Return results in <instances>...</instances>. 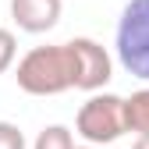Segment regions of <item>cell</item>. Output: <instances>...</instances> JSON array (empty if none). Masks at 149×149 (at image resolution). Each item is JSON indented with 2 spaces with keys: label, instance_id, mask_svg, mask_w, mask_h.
I'll list each match as a JSON object with an SVG mask.
<instances>
[{
  "label": "cell",
  "instance_id": "6",
  "mask_svg": "<svg viewBox=\"0 0 149 149\" xmlns=\"http://www.w3.org/2000/svg\"><path fill=\"white\" fill-rule=\"evenodd\" d=\"M124 128L135 135H149V85L124 100Z\"/></svg>",
  "mask_w": 149,
  "mask_h": 149
},
{
  "label": "cell",
  "instance_id": "5",
  "mask_svg": "<svg viewBox=\"0 0 149 149\" xmlns=\"http://www.w3.org/2000/svg\"><path fill=\"white\" fill-rule=\"evenodd\" d=\"M61 11H64L61 0H11L14 25L22 29V32H32V36L50 32L53 25L61 22Z\"/></svg>",
  "mask_w": 149,
  "mask_h": 149
},
{
  "label": "cell",
  "instance_id": "3",
  "mask_svg": "<svg viewBox=\"0 0 149 149\" xmlns=\"http://www.w3.org/2000/svg\"><path fill=\"white\" fill-rule=\"evenodd\" d=\"M74 132H78L92 149L117 142L128 132L124 128V96H117V92H92V96L78 107Z\"/></svg>",
  "mask_w": 149,
  "mask_h": 149
},
{
  "label": "cell",
  "instance_id": "11",
  "mask_svg": "<svg viewBox=\"0 0 149 149\" xmlns=\"http://www.w3.org/2000/svg\"><path fill=\"white\" fill-rule=\"evenodd\" d=\"M74 149H78V146H74ZM82 149H92V146H82Z\"/></svg>",
  "mask_w": 149,
  "mask_h": 149
},
{
  "label": "cell",
  "instance_id": "9",
  "mask_svg": "<svg viewBox=\"0 0 149 149\" xmlns=\"http://www.w3.org/2000/svg\"><path fill=\"white\" fill-rule=\"evenodd\" d=\"M0 149H25V135L18 124L0 121Z\"/></svg>",
  "mask_w": 149,
  "mask_h": 149
},
{
  "label": "cell",
  "instance_id": "7",
  "mask_svg": "<svg viewBox=\"0 0 149 149\" xmlns=\"http://www.w3.org/2000/svg\"><path fill=\"white\" fill-rule=\"evenodd\" d=\"M32 149H74V135L64 124H50V128H43V132L36 135Z\"/></svg>",
  "mask_w": 149,
  "mask_h": 149
},
{
  "label": "cell",
  "instance_id": "4",
  "mask_svg": "<svg viewBox=\"0 0 149 149\" xmlns=\"http://www.w3.org/2000/svg\"><path fill=\"white\" fill-rule=\"evenodd\" d=\"M68 46L74 57V89L89 92V96L103 92V85L114 78V61H110L107 46H100L89 36H74V39H68Z\"/></svg>",
  "mask_w": 149,
  "mask_h": 149
},
{
  "label": "cell",
  "instance_id": "2",
  "mask_svg": "<svg viewBox=\"0 0 149 149\" xmlns=\"http://www.w3.org/2000/svg\"><path fill=\"white\" fill-rule=\"evenodd\" d=\"M114 50L128 74L149 82V0H128L121 7Z\"/></svg>",
  "mask_w": 149,
  "mask_h": 149
},
{
  "label": "cell",
  "instance_id": "10",
  "mask_svg": "<svg viewBox=\"0 0 149 149\" xmlns=\"http://www.w3.org/2000/svg\"><path fill=\"white\" fill-rule=\"evenodd\" d=\"M132 149H149V135H139V139H135V146H132Z\"/></svg>",
  "mask_w": 149,
  "mask_h": 149
},
{
  "label": "cell",
  "instance_id": "1",
  "mask_svg": "<svg viewBox=\"0 0 149 149\" xmlns=\"http://www.w3.org/2000/svg\"><path fill=\"white\" fill-rule=\"evenodd\" d=\"M18 89L29 96H61V92L74 89V57L71 46H32L14 68Z\"/></svg>",
  "mask_w": 149,
  "mask_h": 149
},
{
  "label": "cell",
  "instance_id": "8",
  "mask_svg": "<svg viewBox=\"0 0 149 149\" xmlns=\"http://www.w3.org/2000/svg\"><path fill=\"white\" fill-rule=\"evenodd\" d=\"M18 57V39H14V32L11 29H0V74H4Z\"/></svg>",
  "mask_w": 149,
  "mask_h": 149
}]
</instances>
